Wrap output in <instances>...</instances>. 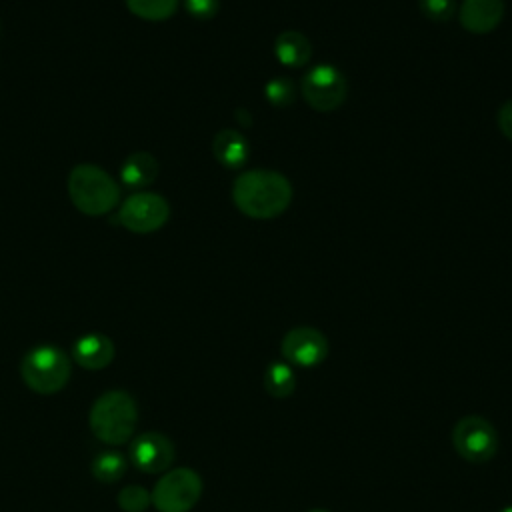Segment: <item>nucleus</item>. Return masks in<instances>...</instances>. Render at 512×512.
Segmentation results:
<instances>
[{"instance_id":"obj_25","label":"nucleus","mask_w":512,"mask_h":512,"mask_svg":"<svg viewBox=\"0 0 512 512\" xmlns=\"http://www.w3.org/2000/svg\"><path fill=\"white\" fill-rule=\"evenodd\" d=\"M500 512H512V506H506V508H502Z\"/></svg>"},{"instance_id":"obj_15","label":"nucleus","mask_w":512,"mask_h":512,"mask_svg":"<svg viewBox=\"0 0 512 512\" xmlns=\"http://www.w3.org/2000/svg\"><path fill=\"white\" fill-rule=\"evenodd\" d=\"M156 176H158V160L150 152L130 154L120 168L122 184L132 190L150 186L156 180Z\"/></svg>"},{"instance_id":"obj_8","label":"nucleus","mask_w":512,"mask_h":512,"mask_svg":"<svg viewBox=\"0 0 512 512\" xmlns=\"http://www.w3.org/2000/svg\"><path fill=\"white\" fill-rule=\"evenodd\" d=\"M168 216V202L154 192H136L128 196L118 210V222L134 234H150L162 228Z\"/></svg>"},{"instance_id":"obj_7","label":"nucleus","mask_w":512,"mask_h":512,"mask_svg":"<svg viewBox=\"0 0 512 512\" xmlns=\"http://www.w3.org/2000/svg\"><path fill=\"white\" fill-rule=\"evenodd\" d=\"M300 92L306 104L318 112L336 110L346 98V78L330 64H318L310 68L302 82Z\"/></svg>"},{"instance_id":"obj_2","label":"nucleus","mask_w":512,"mask_h":512,"mask_svg":"<svg viewBox=\"0 0 512 512\" xmlns=\"http://www.w3.org/2000/svg\"><path fill=\"white\" fill-rule=\"evenodd\" d=\"M92 434L110 446L126 444L138 424V406L124 390H110L102 394L90 408Z\"/></svg>"},{"instance_id":"obj_21","label":"nucleus","mask_w":512,"mask_h":512,"mask_svg":"<svg viewBox=\"0 0 512 512\" xmlns=\"http://www.w3.org/2000/svg\"><path fill=\"white\" fill-rule=\"evenodd\" d=\"M418 6L432 22H448L456 12V0H418Z\"/></svg>"},{"instance_id":"obj_24","label":"nucleus","mask_w":512,"mask_h":512,"mask_svg":"<svg viewBox=\"0 0 512 512\" xmlns=\"http://www.w3.org/2000/svg\"><path fill=\"white\" fill-rule=\"evenodd\" d=\"M308 512H330V510H322V508H314V510H308Z\"/></svg>"},{"instance_id":"obj_3","label":"nucleus","mask_w":512,"mask_h":512,"mask_svg":"<svg viewBox=\"0 0 512 512\" xmlns=\"http://www.w3.org/2000/svg\"><path fill=\"white\" fill-rule=\"evenodd\" d=\"M68 194L72 204L86 216L108 214L120 200V188L100 166L78 164L68 174Z\"/></svg>"},{"instance_id":"obj_23","label":"nucleus","mask_w":512,"mask_h":512,"mask_svg":"<svg viewBox=\"0 0 512 512\" xmlns=\"http://www.w3.org/2000/svg\"><path fill=\"white\" fill-rule=\"evenodd\" d=\"M496 120H498L500 132H502L508 140H512V100L504 102V104L498 108Z\"/></svg>"},{"instance_id":"obj_1","label":"nucleus","mask_w":512,"mask_h":512,"mask_svg":"<svg viewBox=\"0 0 512 512\" xmlns=\"http://www.w3.org/2000/svg\"><path fill=\"white\" fill-rule=\"evenodd\" d=\"M232 200L244 216L270 220L288 208L292 200V186L288 178L276 170H246L234 180Z\"/></svg>"},{"instance_id":"obj_6","label":"nucleus","mask_w":512,"mask_h":512,"mask_svg":"<svg viewBox=\"0 0 512 512\" xmlns=\"http://www.w3.org/2000/svg\"><path fill=\"white\" fill-rule=\"evenodd\" d=\"M454 450L472 464H484L498 450V434L492 422L482 416H464L452 428Z\"/></svg>"},{"instance_id":"obj_17","label":"nucleus","mask_w":512,"mask_h":512,"mask_svg":"<svg viewBox=\"0 0 512 512\" xmlns=\"http://www.w3.org/2000/svg\"><path fill=\"white\" fill-rule=\"evenodd\" d=\"M126 472V460L120 452L116 450H106L100 452L94 460H92V476L104 484L116 482L124 476Z\"/></svg>"},{"instance_id":"obj_13","label":"nucleus","mask_w":512,"mask_h":512,"mask_svg":"<svg viewBox=\"0 0 512 512\" xmlns=\"http://www.w3.org/2000/svg\"><path fill=\"white\" fill-rule=\"evenodd\" d=\"M248 142L246 138L236 132V130H220L214 140H212V152H214V158L224 166V168H240L246 164L248 160Z\"/></svg>"},{"instance_id":"obj_11","label":"nucleus","mask_w":512,"mask_h":512,"mask_svg":"<svg viewBox=\"0 0 512 512\" xmlns=\"http://www.w3.org/2000/svg\"><path fill=\"white\" fill-rule=\"evenodd\" d=\"M458 18L472 34L492 32L504 18V0H464Z\"/></svg>"},{"instance_id":"obj_18","label":"nucleus","mask_w":512,"mask_h":512,"mask_svg":"<svg viewBox=\"0 0 512 512\" xmlns=\"http://www.w3.org/2000/svg\"><path fill=\"white\" fill-rule=\"evenodd\" d=\"M124 2L134 16L152 20V22L170 18L178 8V0H124Z\"/></svg>"},{"instance_id":"obj_14","label":"nucleus","mask_w":512,"mask_h":512,"mask_svg":"<svg viewBox=\"0 0 512 512\" xmlns=\"http://www.w3.org/2000/svg\"><path fill=\"white\" fill-rule=\"evenodd\" d=\"M274 54L280 64H284L288 68H300L310 60L312 44L302 32L286 30L276 36Z\"/></svg>"},{"instance_id":"obj_20","label":"nucleus","mask_w":512,"mask_h":512,"mask_svg":"<svg viewBox=\"0 0 512 512\" xmlns=\"http://www.w3.org/2000/svg\"><path fill=\"white\" fill-rule=\"evenodd\" d=\"M294 84L284 78V76H278V78H272L266 86H264V96L266 100L272 104V106H278V108H284V106H290L292 100H294Z\"/></svg>"},{"instance_id":"obj_12","label":"nucleus","mask_w":512,"mask_h":512,"mask_svg":"<svg viewBox=\"0 0 512 512\" xmlns=\"http://www.w3.org/2000/svg\"><path fill=\"white\" fill-rule=\"evenodd\" d=\"M74 360L86 370H102L114 360V344L100 332H90L74 342Z\"/></svg>"},{"instance_id":"obj_4","label":"nucleus","mask_w":512,"mask_h":512,"mask_svg":"<svg viewBox=\"0 0 512 512\" xmlns=\"http://www.w3.org/2000/svg\"><path fill=\"white\" fill-rule=\"evenodd\" d=\"M24 384L38 394H54L62 390L72 374L70 358L52 344H42L26 352L20 362Z\"/></svg>"},{"instance_id":"obj_9","label":"nucleus","mask_w":512,"mask_h":512,"mask_svg":"<svg viewBox=\"0 0 512 512\" xmlns=\"http://www.w3.org/2000/svg\"><path fill=\"white\" fill-rule=\"evenodd\" d=\"M280 350L290 366L312 368L328 356V340L312 326H298L286 332Z\"/></svg>"},{"instance_id":"obj_10","label":"nucleus","mask_w":512,"mask_h":512,"mask_svg":"<svg viewBox=\"0 0 512 512\" xmlns=\"http://www.w3.org/2000/svg\"><path fill=\"white\" fill-rule=\"evenodd\" d=\"M174 458L176 450L172 440L156 430L138 434L130 444V462L146 474H158L168 470Z\"/></svg>"},{"instance_id":"obj_22","label":"nucleus","mask_w":512,"mask_h":512,"mask_svg":"<svg viewBox=\"0 0 512 512\" xmlns=\"http://www.w3.org/2000/svg\"><path fill=\"white\" fill-rule=\"evenodd\" d=\"M184 6L198 20H208L218 12V0H184Z\"/></svg>"},{"instance_id":"obj_19","label":"nucleus","mask_w":512,"mask_h":512,"mask_svg":"<svg viewBox=\"0 0 512 512\" xmlns=\"http://www.w3.org/2000/svg\"><path fill=\"white\" fill-rule=\"evenodd\" d=\"M152 504V496L144 486L130 484L118 492V506L122 512H144Z\"/></svg>"},{"instance_id":"obj_5","label":"nucleus","mask_w":512,"mask_h":512,"mask_svg":"<svg viewBox=\"0 0 512 512\" xmlns=\"http://www.w3.org/2000/svg\"><path fill=\"white\" fill-rule=\"evenodd\" d=\"M150 496L158 512H190L202 496V478L192 468L168 470Z\"/></svg>"},{"instance_id":"obj_16","label":"nucleus","mask_w":512,"mask_h":512,"mask_svg":"<svg viewBox=\"0 0 512 512\" xmlns=\"http://www.w3.org/2000/svg\"><path fill=\"white\" fill-rule=\"evenodd\" d=\"M296 388V374L288 362H270L264 370V390L272 398H288Z\"/></svg>"}]
</instances>
